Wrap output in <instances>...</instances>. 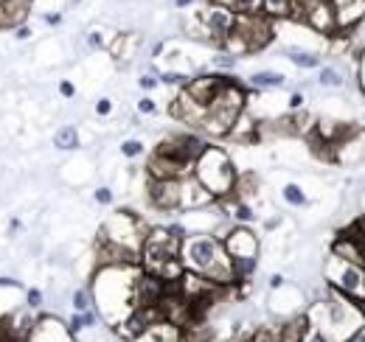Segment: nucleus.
<instances>
[{
    "instance_id": "39",
    "label": "nucleus",
    "mask_w": 365,
    "mask_h": 342,
    "mask_svg": "<svg viewBox=\"0 0 365 342\" xmlns=\"http://www.w3.org/2000/svg\"><path fill=\"white\" fill-rule=\"evenodd\" d=\"M79 3H82V0H68V9H76Z\"/></svg>"
},
{
    "instance_id": "20",
    "label": "nucleus",
    "mask_w": 365,
    "mask_h": 342,
    "mask_svg": "<svg viewBox=\"0 0 365 342\" xmlns=\"http://www.w3.org/2000/svg\"><path fill=\"white\" fill-rule=\"evenodd\" d=\"M73 309L76 311H88L91 309V292L88 289H76L73 292Z\"/></svg>"
},
{
    "instance_id": "5",
    "label": "nucleus",
    "mask_w": 365,
    "mask_h": 342,
    "mask_svg": "<svg viewBox=\"0 0 365 342\" xmlns=\"http://www.w3.org/2000/svg\"><path fill=\"white\" fill-rule=\"evenodd\" d=\"M242 113H245V90H242L239 82L230 79L228 85L222 87V93L202 110V118H200L197 129L205 132V135L222 138L233 129V124L239 121Z\"/></svg>"
},
{
    "instance_id": "1",
    "label": "nucleus",
    "mask_w": 365,
    "mask_h": 342,
    "mask_svg": "<svg viewBox=\"0 0 365 342\" xmlns=\"http://www.w3.org/2000/svg\"><path fill=\"white\" fill-rule=\"evenodd\" d=\"M180 261L185 272H194L217 286L236 284L233 264L225 253V244L214 233H188L180 239Z\"/></svg>"
},
{
    "instance_id": "19",
    "label": "nucleus",
    "mask_w": 365,
    "mask_h": 342,
    "mask_svg": "<svg viewBox=\"0 0 365 342\" xmlns=\"http://www.w3.org/2000/svg\"><path fill=\"white\" fill-rule=\"evenodd\" d=\"M281 194H284V200H287L289 205H295V208H301V205H307V194H304V191H301V188H298L295 182H287Z\"/></svg>"
},
{
    "instance_id": "29",
    "label": "nucleus",
    "mask_w": 365,
    "mask_h": 342,
    "mask_svg": "<svg viewBox=\"0 0 365 342\" xmlns=\"http://www.w3.org/2000/svg\"><path fill=\"white\" fill-rule=\"evenodd\" d=\"M155 110H158V107H155L152 98H140V101H138V113H143V115H155Z\"/></svg>"
},
{
    "instance_id": "10",
    "label": "nucleus",
    "mask_w": 365,
    "mask_h": 342,
    "mask_svg": "<svg viewBox=\"0 0 365 342\" xmlns=\"http://www.w3.org/2000/svg\"><path fill=\"white\" fill-rule=\"evenodd\" d=\"M149 202L158 211H180V177H166V180H149L146 185Z\"/></svg>"
},
{
    "instance_id": "12",
    "label": "nucleus",
    "mask_w": 365,
    "mask_h": 342,
    "mask_svg": "<svg viewBox=\"0 0 365 342\" xmlns=\"http://www.w3.org/2000/svg\"><path fill=\"white\" fill-rule=\"evenodd\" d=\"M337 31H351L365 20V0H331Z\"/></svg>"
},
{
    "instance_id": "14",
    "label": "nucleus",
    "mask_w": 365,
    "mask_h": 342,
    "mask_svg": "<svg viewBox=\"0 0 365 342\" xmlns=\"http://www.w3.org/2000/svg\"><path fill=\"white\" fill-rule=\"evenodd\" d=\"M259 11L270 20H281V17H289L292 11V0H262Z\"/></svg>"
},
{
    "instance_id": "30",
    "label": "nucleus",
    "mask_w": 365,
    "mask_h": 342,
    "mask_svg": "<svg viewBox=\"0 0 365 342\" xmlns=\"http://www.w3.org/2000/svg\"><path fill=\"white\" fill-rule=\"evenodd\" d=\"M62 17H65L62 11H46V14H43V20H46L48 26H51V28H56V26H62Z\"/></svg>"
},
{
    "instance_id": "21",
    "label": "nucleus",
    "mask_w": 365,
    "mask_h": 342,
    "mask_svg": "<svg viewBox=\"0 0 365 342\" xmlns=\"http://www.w3.org/2000/svg\"><path fill=\"white\" fill-rule=\"evenodd\" d=\"M340 82H343V79H340V73H337L334 68H323V71H320V85L337 87Z\"/></svg>"
},
{
    "instance_id": "24",
    "label": "nucleus",
    "mask_w": 365,
    "mask_h": 342,
    "mask_svg": "<svg viewBox=\"0 0 365 342\" xmlns=\"http://www.w3.org/2000/svg\"><path fill=\"white\" fill-rule=\"evenodd\" d=\"M110 113H113V101H110V98H98V101H96V115L107 118Z\"/></svg>"
},
{
    "instance_id": "23",
    "label": "nucleus",
    "mask_w": 365,
    "mask_h": 342,
    "mask_svg": "<svg viewBox=\"0 0 365 342\" xmlns=\"http://www.w3.org/2000/svg\"><path fill=\"white\" fill-rule=\"evenodd\" d=\"M233 219H239V222H250V219H253L250 205H247V202H236V208H233Z\"/></svg>"
},
{
    "instance_id": "7",
    "label": "nucleus",
    "mask_w": 365,
    "mask_h": 342,
    "mask_svg": "<svg viewBox=\"0 0 365 342\" xmlns=\"http://www.w3.org/2000/svg\"><path fill=\"white\" fill-rule=\"evenodd\" d=\"M329 281L346 298H365V266L354 264V261L337 256L331 258L329 261Z\"/></svg>"
},
{
    "instance_id": "9",
    "label": "nucleus",
    "mask_w": 365,
    "mask_h": 342,
    "mask_svg": "<svg viewBox=\"0 0 365 342\" xmlns=\"http://www.w3.org/2000/svg\"><path fill=\"white\" fill-rule=\"evenodd\" d=\"M200 26L205 28V37H208V40L222 45V40L228 37L230 31H233V26H236V14H233L230 9H225L222 3L211 0V3L200 11Z\"/></svg>"
},
{
    "instance_id": "2",
    "label": "nucleus",
    "mask_w": 365,
    "mask_h": 342,
    "mask_svg": "<svg viewBox=\"0 0 365 342\" xmlns=\"http://www.w3.org/2000/svg\"><path fill=\"white\" fill-rule=\"evenodd\" d=\"M135 278L138 269L133 264L101 266V272L93 281V292H96L98 309L107 314V320L127 317L135 309Z\"/></svg>"
},
{
    "instance_id": "31",
    "label": "nucleus",
    "mask_w": 365,
    "mask_h": 342,
    "mask_svg": "<svg viewBox=\"0 0 365 342\" xmlns=\"http://www.w3.org/2000/svg\"><path fill=\"white\" fill-rule=\"evenodd\" d=\"M29 37H31V26L20 23V26L14 28V40H29Z\"/></svg>"
},
{
    "instance_id": "4",
    "label": "nucleus",
    "mask_w": 365,
    "mask_h": 342,
    "mask_svg": "<svg viewBox=\"0 0 365 342\" xmlns=\"http://www.w3.org/2000/svg\"><path fill=\"white\" fill-rule=\"evenodd\" d=\"M191 171H194L197 182L211 197H220V200L233 194L236 180H239V174L233 169V160H230L222 149H217V146H205L200 152V157L194 160V169Z\"/></svg>"
},
{
    "instance_id": "35",
    "label": "nucleus",
    "mask_w": 365,
    "mask_h": 342,
    "mask_svg": "<svg viewBox=\"0 0 365 342\" xmlns=\"http://www.w3.org/2000/svg\"><path fill=\"white\" fill-rule=\"evenodd\" d=\"M307 342H329V337H326L323 331H312V334H309V340H307Z\"/></svg>"
},
{
    "instance_id": "22",
    "label": "nucleus",
    "mask_w": 365,
    "mask_h": 342,
    "mask_svg": "<svg viewBox=\"0 0 365 342\" xmlns=\"http://www.w3.org/2000/svg\"><path fill=\"white\" fill-rule=\"evenodd\" d=\"M121 155H124V157H138V155H143V143H140V140H124V143H121Z\"/></svg>"
},
{
    "instance_id": "37",
    "label": "nucleus",
    "mask_w": 365,
    "mask_h": 342,
    "mask_svg": "<svg viewBox=\"0 0 365 342\" xmlns=\"http://www.w3.org/2000/svg\"><path fill=\"white\" fill-rule=\"evenodd\" d=\"M197 0H175V9H191Z\"/></svg>"
},
{
    "instance_id": "6",
    "label": "nucleus",
    "mask_w": 365,
    "mask_h": 342,
    "mask_svg": "<svg viewBox=\"0 0 365 342\" xmlns=\"http://www.w3.org/2000/svg\"><path fill=\"white\" fill-rule=\"evenodd\" d=\"M270 40H273V20L264 17L262 11H253V14H236V26L220 48L228 51L230 56H239L267 48Z\"/></svg>"
},
{
    "instance_id": "13",
    "label": "nucleus",
    "mask_w": 365,
    "mask_h": 342,
    "mask_svg": "<svg viewBox=\"0 0 365 342\" xmlns=\"http://www.w3.org/2000/svg\"><path fill=\"white\" fill-rule=\"evenodd\" d=\"M133 342H180V331H178V326L160 320V323H155L152 328H146V331H143L140 337H135Z\"/></svg>"
},
{
    "instance_id": "8",
    "label": "nucleus",
    "mask_w": 365,
    "mask_h": 342,
    "mask_svg": "<svg viewBox=\"0 0 365 342\" xmlns=\"http://www.w3.org/2000/svg\"><path fill=\"white\" fill-rule=\"evenodd\" d=\"M228 82H230V76H222V73H202V76H197V79H188L180 93L191 104H197L200 110H205V107L222 93V87L228 85Z\"/></svg>"
},
{
    "instance_id": "25",
    "label": "nucleus",
    "mask_w": 365,
    "mask_h": 342,
    "mask_svg": "<svg viewBox=\"0 0 365 342\" xmlns=\"http://www.w3.org/2000/svg\"><path fill=\"white\" fill-rule=\"evenodd\" d=\"M93 197H96L98 205H110V202H113V191H110V188H96Z\"/></svg>"
},
{
    "instance_id": "33",
    "label": "nucleus",
    "mask_w": 365,
    "mask_h": 342,
    "mask_svg": "<svg viewBox=\"0 0 365 342\" xmlns=\"http://www.w3.org/2000/svg\"><path fill=\"white\" fill-rule=\"evenodd\" d=\"M138 85L143 87V90H152V87H158V76H140Z\"/></svg>"
},
{
    "instance_id": "28",
    "label": "nucleus",
    "mask_w": 365,
    "mask_h": 342,
    "mask_svg": "<svg viewBox=\"0 0 365 342\" xmlns=\"http://www.w3.org/2000/svg\"><path fill=\"white\" fill-rule=\"evenodd\" d=\"M26 303H29L31 309L43 306V292H40V289H29V292H26Z\"/></svg>"
},
{
    "instance_id": "11",
    "label": "nucleus",
    "mask_w": 365,
    "mask_h": 342,
    "mask_svg": "<svg viewBox=\"0 0 365 342\" xmlns=\"http://www.w3.org/2000/svg\"><path fill=\"white\" fill-rule=\"evenodd\" d=\"M222 244H225V253L230 256V261H245V258L259 261V239H256V233H253L250 227H245V224L233 227L228 236H225Z\"/></svg>"
},
{
    "instance_id": "17",
    "label": "nucleus",
    "mask_w": 365,
    "mask_h": 342,
    "mask_svg": "<svg viewBox=\"0 0 365 342\" xmlns=\"http://www.w3.org/2000/svg\"><path fill=\"white\" fill-rule=\"evenodd\" d=\"M250 85L253 87H281L284 85V76L281 73H273V71H259V73H253L250 76Z\"/></svg>"
},
{
    "instance_id": "32",
    "label": "nucleus",
    "mask_w": 365,
    "mask_h": 342,
    "mask_svg": "<svg viewBox=\"0 0 365 342\" xmlns=\"http://www.w3.org/2000/svg\"><path fill=\"white\" fill-rule=\"evenodd\" d=\"M340 342H365V326H360L357 331H351L346 340H340Z\"/></svg>"
},
{
    "instance_id": "34",
    "label": "nucleus",
    "mask_w": 365,
    "mask_h": 342,
    "mask_svg": "<svg viewBox=\"0 0 365 342\" xmlns=\"http://www.w3.org/2000/svg\"><path fill=\"white\" fill-rule=\"evenodd\" d=\"M20 230H23V222H20V219H11V222H9V230H6V233H9V236H17Z\"/></svg>"
},
{
    "instance_id": "27",
    "label": "nucleus",
    "mask_w": 365,
    "mask_h": 342,
    "mask_svg": "<svg viewBox=\"0 0 365 342\" xmlns=\"http://www.w3.org/2000/svg\"><path fill=\"white\" fill-rule=\"evenodd\" d=\"M56 90H59V95H65V98H73V95H76V87H73V82H68V79H62V82L56 85Z\"/></svg>"
},
{
    "instance_id": "18",
    "label": "nucleus",
    "mask_w": 365,
    "mask_h": 342,
    "mask_svg": "<svg viewBox=\"0 0 365 342\" xmlns=\"http://www.w3.org/2000/svg\"><path fill=\"white\" fill-rule=\"evenodd\" d=\"M217 3H222L233 14H253L262 6V0H217Z\"/></svg>"
},
{
    "instance_id": "26",
    "label": "nucleus",
    "mask_w": 365,
    "mask_h": 342,
    "mask_svg": "<svg viewBox=\"0 0 365 342\" xmlns=\"http://www.w3.org/2000/svg\"><path fill=\"white\" fill-rule=\"evenodd\" d=\"M88 48H91V51L104 48V34H101V31H91V34H88Z\"/></svg>"
},
{
    "instance_id": "36",
    "label": "nucleus",
    "mask_w": 365,
    "mask_h": 342,
    "mask_svg": "<svg viewBox=\"0 0 365 342\" xmlns=\"http://www.w3.org/2000/svg\"><path fill=\"white\" fill-rule=\"evenodd\" d=\"M0 286H6V289H9V286H11V289H17V286H20V281H14V278H0Z\"/></svg>"
},
{
    "instance_id": "15",
    "label": "nucleus",
    "mask_w": 365,
    "mask_h": 342,
    "mask_svg": "<svg viewBox=\"0 0 365 342\" xmlns=\"http://www.w3.org/2000/svg\"><path fill=\"white\" fill-rule=\"evenodd\" d=\"M53 146L62 149V152H73V149L79 146V129L76 127L56 129V135H53Z\"/></svg>"
},
{
    "instance_id": "38",
    "label": "nucleus",
    "mask_w": 365,
    "mask_h": 342,
    "mask_svg": "<svg viewBox=\"0 0 365 342\" xmlns=\"http://www.w3.org/2000/svg\"><path fill=\"white\" fill-rule=\"evenodd\" d=\"M281 284H284V278H281V275H273V281H270V286H273V289H278Z\"/></svg>"
},
{
    "instance_id": "16",
    "label": "nucleus",
    "mask_w": 365,
    "mask_h": 342,
    "mask_svg": "<svg viewBox=\"0 0 365 342\" xmlns=\"http://www.w3.org/2000/svg\"><path fill=\"white\" fill-rule=\"evenodd\" d=\"M284 56L287 59H292L298 68H304V71H309V68H318L320 65V56L318 53H309V51H298V48H287L284 51Z\"/></svg>"
},
{
    "instance_id": "3",
    "label": "nucleus",
    "mask_w": 365,
    "mask_h": 342,
    "mask_svg": "<svg viewBox=\"0 0 365 342\" xmlns=\"http://www.w3.org/2000/svg\"><path fill=\"white\" fill-rule=\"evenodd\" d=\"M140 258L146 272L158 275L166 284L180 281V275L185 272L180 261V239L169 230V227H155L143 236L140 242Z\"/></svg>"
}]
</instances>
